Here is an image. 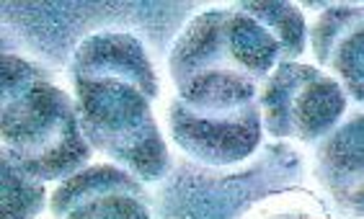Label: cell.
<instances>
[{"label": "cell", "instance_id": "cell-1", "mask_svg": "<svg viewBox=\"0 0 364 219\" xmlns=\"http://www.w3.org/2000/svg\"><path fill=\"white\" fill-rule=\"evenodd\" d=\"M168 116L176 145L207 165L238 163L259 147L256 83L240 72L218 70L183 83Z\"/></svg>", "mask_w": 364, "mask_h": 219}, {"label": "cell", "instance_id": "cell-2", "mask_svg": "<svg viewBox=\"0 0 364 219\" xmlns=\"http://www.w3.org/2000/svg\"><path fill=\"white\" fill-rule=\"evenodd\" d=\"M0 132L3 157L36 181L70 178L91 157L73 101L49 80L0 103Z\"/></svg>", "mask_w": 364, "mask_h": 219}, {"label": "cell", "instance_id": "cell-3", "mask_svg": "<svg viewBox=\"0 0 364 219\" xmlns=\"http://www.w3.org/2000/svg\"><path fill=\"white\" fill-rule=\"evenodd\" d=\"M85 140L142 181L168 170V147L150 111V99L122 80H73Z\"/></svg>", "mask_w": 364, "mask_h": 219}, {"label": "cell", "instance_id": "cell-4", "mask_svg": "<svg viewBox=\"0 0 364 219\" xmlns=\"http://www.w3.org/2000/svg\"><path fill=\"white\" fill-rule=\"evenodd\" d=\"M259 108L274 137L313 142L336 127L346 111V93L316 67L282 62L261 93Z\"/></svg>", "mask_w": 364, "mask_h": 219}, {"label": "cell", "instance_id": "cell-5", "mask_svg": "<svg viewBox=\"0 0 364 219\" xmlns=\"http://www.w3.org/2000/svg\"><path fill=\"white\" fill-rule=\"evenodd\" d=\"M70 72L73 80H122L140 88L150 101L158 96V78L147 50L124 31H98L83 39Z\"/></svg>", "mask_w": 364, "mask_h": 219}, {"label": "cell", "instance_id": "cell-6", "mask_svg": "<svg viewBox=\"0 0 364 219\" xmlns=\"http://www.w3.org/2000/svg\"><path fill=\"white\" fill-rule=\"evenodd\" d=\"M218 70L238 72L228 50V11H207L191 18L176 39L171 50V75L176 88H181L199 75Z\"/></svg>", "mask_w": 364, "mask_h": 219}, {"label": "cell", "instance_id": "cell-7", "mask_svg": "<svg viewBox=\"0 0 364 219\" xmlns=\"http://www.w3.org/2000/svg\"><path fill=\"white\" fill-rule=\"evenodd\" d=\"M228 50L232 67L248 78H267L279 60V42L256 18L228 11Z\"/></svg>", "mask_w": 364, "mask_h": 219}, {"label": "cell", "instance_id": "cell-8", "mask_svg": "<svg viewBox=\"0 0 364 219\" xmlns=\"http://www.w3.org/2000/svg\"><path fill=\"white\" fill-rule=\"evenodd\" d=\"M106 193H142V186L134 181L129 173L114 168V165H93L85 168L75 176L65 178L60 189L52 196V214L55 217H68L77 204L91 201L96 196H106Z\"/></svg>", "mask_w": 364, "mask_h": 219}, {"label": "cell", "instance_id": "cell-9", "mask_svg": "<svg viewBox=\"0 0 364 219\" xmlns=\"http://www.w3.org/2000/svg\"><path fill=\"white\" fill-rule=\"evenodd\" d=\"M240 13L251 16L269 34L279 42V50L284 57L294 60L305 52L308 42V26L302 18L300 8L292 3H279V0H267V3H240Z\"/></svg>", "mask_w": 364, "mask_h": 219}, {"label": "cell", "instance_id": "cell-10", "mask_svg": "<svg viewBox=\"0 0 364 219\" xmlns=\"http://www.w3.org/2000/svg\"><path fill=\"white\" fill-rule=\"evenodd\" d=\"M321 157L328 170L326 181L333 191H338V186H346L349 181L362 189V116H354L351 124H343L333 140L326 142Z\"/></svg>", "mask_w": 364, "mask_h": 219}, {"label": "cell", "instance_id": "cell-11", "mask_svg": "<svg viewBox=\"0 0 364 219\" xmlns=\"http://www.w3.org/2000/svg\"><path fill=\"white\" fill-rule=\"evenodd\" d=\"M42 206V181L26 176L8 157H0V219H31Z\"/></svg>", "mask_w": 364, "mask_h": 219}, {"label": "cell", "instance_id": "cell-12", "mask_svg": "<svg viewBox=\"0 0 364 219\" xmlns=\"http://www.w3.org/2000/svg\"><path fill=\"white\" fill-rule=\"evenodd\" d=\"M328 67L341 75V80L346 83L349 96H354L357 101H362V83H364V28L357 26L351 28L349 34L341 36L336 42V47L331 50Z\"/></svg>", "mask_w": 364, "mask_h": 219}, {"label": "cell", "instance_id": "cell-13", "mask_svg": "<svg viewBox=\"0 0 364 219\" xmlns=\"http://www.w3.org/2000/svg\"><path fill=\"white\" fill-rule=\"evenodd\" d=\"M140 193H106L77 204L65 219H150Z\"/></svg>", "mask_w": 364, "mask_h": 219}, {"label": "cell", "instance_id": "cell-14", "mask_svg": "<svg viewBox=\"0 0 364 219\" xmlns=\"http://www.w3.org/2000/svg\"><path fill=\"white\" fill-rule=\"evenodd\" d=\"M362 26V8H349V6H336L328 8L326 13L318 18L313 26V50L318 55V62L326 64L331 50L336 47L341 36H346L351 28Z\"/></svg>", "mask_w": 364, "mask_h": 219}, {"label": "cell", "instance_id": "cell-15", "mask_svg": "<svg viewBox=\"0 0 364 219\" xmlns=\"http://www.w3.org/2000/svg\"><path fill=\"white\" fill-rule=\"evenodd\" d=\"M39 80H47L44 72L36 67V64L26 62L16 55H3V72H0V103L21 96L23 91H28L34 83Z\"/></svg>", "mask_w": 364, "mask_h": 219}]
</instances>
